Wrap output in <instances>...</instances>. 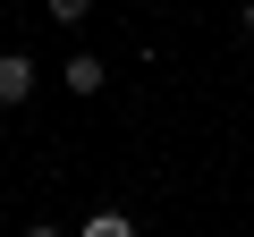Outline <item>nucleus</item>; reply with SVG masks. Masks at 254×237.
I'll use <instances>...</instances> for the list:
<instances>
[{
	"instance_id": "1",
	"label": "nucleus",
	"mask_w": 254,
	"mask_h": 237,
	"mask_svg": "<svg viewBox=\"0 0 254 237\" xmlns=\"http://www.w3.org/2000/svg\"><path fill=\"white\" fill-rule=\"evenodd\" d=\"M34 93V59L26 51H0V102H26Z\"/></svg>"
},
{
	"instance_id": "2",
	"label": "nucleus",
	"mask_w": 254,
	"mask_h": 237,
	"mask_svg": "<svg viewBox=\"0 0 254 237\" xmlns=\"http://www.w3.org/2000/svg\"><path fill=\"white\" fill-rule=\"evenodd\" d=\"M60 76H68V93H102V59H93V51H76Z\"/></svg>"
},
{
	"instance_id": "3",
	"label": "nucleus",
	"mask_w": 254,
	"mask_h": 237,
	"mask_svg": "<svg viewBox=\"0 0 254 237\" xmlns=\"http://www.w3.org/2000/svg\"><path fill=\"white\" fill-rule=\"evenodd\" d=\"M85 237H136V220H127V212H93V220H85Z\"/></svg>"
},
{
	"instance_id": "4",
	"label": "nucleus",
	"mask_w": 254,
	"mask_h": 237,
	"mask_svg": "<svg viewBox=\"0 0 254 237\" xmlns=\"http://www.w3.org/2000/svg\"><path fill=\"white\" fill-rule=\"evenodd\" d=\"M85 9H93V0H51V17H60V26H76Z\"/></svg>"
},
{
	"instance_id": "5",
	"label": "nucleus",
	"mask_w": 254,
	"mask_h": 237,
	"mask_svg": "<svg viewBox=\"0 0 254 237\" xmlns=\"http://www.w3.org/2000/svg\"><path fill=\"white\" fill-rule=\"evenodd\" d=\"M246 34H254V0H246Z\"/></svg>"
},
{
	"instance_id": "6",
	"label": "nucleus",
	"mask_w": 254,
	"mask_h": 237,
	"mask_svg": "<svg viewBox=\"0 0 254 237\" xmlns=\"http://www.w3.org/2000/svg\"><path fill=\"white\" fill-rule=\"evenodd\" d=\"M26 237H60V229H26Z\"/></svg>"
}]
</instances>
